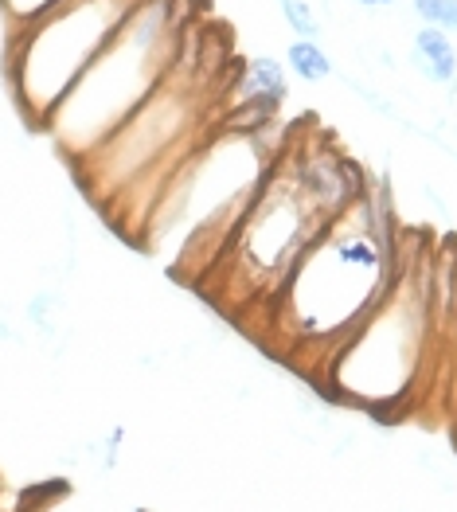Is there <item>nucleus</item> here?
<instances>
[{"mask_svg":"<svg viewBox=\"0 0 457 512\" xmlns=\"http://www.w3.org/2000/svg\"><path fill=\"white\" fill-rule=\"evenodd\" d=\"M395 278L387 215L364 188V196H356L301 255L286 286L258 313V329H270L266 344L290 360L321 348L329 368L340 344L379 309Z\"/></svg>","mask_w":457,"mask_h":512,"instance_id":"nucleus-3","label":"nucleus"},{"mask_svg":"<svg viewBox=\"0 0 457 512\" xmlns=\"http://www.w3.org/2000/svg\"><path fill=\"white\" fill-rule=\"evenodd\" d=\"M59 0H0V8L8 12V20H12V28H24V24H32V20H40L47 8H55Z\"/></svg>","mask_w":457,"mask_h":512,"instance_id":"nucleus-12","label":"nucleus"},{"mask_svg":"<svg viewBox=\"0 0 457 512\" xmlns=\"http://www.w3.org/2000/svg\"><path fill=\"white\" fill-rule=\"evenodd\" d=\"M286 63L293 67V75H301L305 83H321V79H329V75H333V59H329V55H325L313 40L290 43Z\"/></svg>","mask_w":457,"mask_h":512,"instance_id":"nucleus-9","label":"nucleus"},{"mask_svg":"<svg viewBox=\"0 0 457 512\" xmlns=\"http://www.w3.org/2000/svg\"><path fill=\"white\" fill-rule=\"evenodd\" d=\"M250 98H266V102H282L286 98V67L278 59H250L247 71L235 83V102Z\"/></svg>","mask_w":457,"mask_h":512,"instance_id":"nucleus-7","label":"nucleus"},{"mask_svg":"<svg viewBox=\"0 0 457 512\" xmlns=\"http://www.w3.org/2000/svg\"><path fill=\"white\" fill-rule=\"evenodd\" d=\"M415 12L426 20V28L457 32V0H415Z\"/></svg>","mask_w":457,"mask_h":512,"instance_id":"nucleus-10","label":"nucleus"},{"mask_svg":"<svg viewBox=\"0 0 457 512\" xmlns=\"http://www.w3.org/2000/svg\"><path fill=\"white\" fill-rule=\"evenodd\" d=\"M356 196H364V176L336 145L286 141L223 255L208 270L215 301L243 321L262 313L301 255Z\"/></svg>","mask_w":457,"mask_h":512,"instance_id":"nucleus-2","label":"nucleus"},{"mask_svg":"<svg viewBox=\"0 0 457 512\" xmlns=\"http://www.w3.org/2000/svg\"><path fill=\"white\" fill-rule=\"evenodd\" d=\"M180 8L184 0H141L118 28V36L102 47V55L55 106L43 129L75 165L90 157L161 86L180 55V36L188 24Z\"/></svg>","mask_w":457,"mask_h":512,"instance_id":"nucleus-4","label":"nucleus"},{"mask_svg":"<svg viewBox=\"0 0 457 512\" xmlns=\"http://www.w3.org/2000/svg\"><path fill=\"white\" fill-rule=\"evenodd\" d=\"M223 83V51L211 28L188 20L180 55L161 86L75 165L90 200L106 208L125 235H141L168 176L204 145L208 110H223L215 98V86Z\"/></svg>","mask_w":457,"mask_h":512,"instance_id":"nucleus-1","label":"nucleus"},{"mask_svg":"<svg viewBox=\"0 0 457 512\" xmlns=\"http://www.w3.org/2000/svg\"><path fill=\"white\" fill-rule=\"evenodd\" d=\"M141 0H59L40 20L16 28L8 51V79L20 114L47 126L55 106L79 83L102 47L118 36Z\"/></svg>","mask_w":457,"mask_h":512,"instance_id":"nucleus-5","label":"nucleus"},{"mask_svg":"<svg viewBox=\"0 0 457 512\" xmlns=\"http://www.w3.org/2000/svg\"><path fill=\"white\" fill-rule=\"evenodd\" d=\"M282 12H286V24L297 32V40H313L321 32V24H317V16L305 0H282Z\"/></svg>","mask_w":457,"mask_h":512,"instance_id":"nucleus-11","label":"nucleus"},{"mask_svg":"<svg viewBox=\"0 0 457 512\" xmlns=\"http://www.w3.org/2000/svg\"><path fill=\"white\" fill-rule=\"evenodd\" d=\"M426 329H430V278L411 286V266H403L387 298L379 301V309L333 356V364L360 360L364 368V376L344 391V399L356 395L360 407H375V411L383 403L403 399L411 391L422 348H426Z\"/></svg>","mask_w":457,"mask_h":512,"instance_id":"nucleus-6","label":"nucleus"},{"mask_svg":"<svg viewBox=\"0 0 457 512\" xmlns=\"http://www.w3.org/2000/svg\"><path fill=\"white\" fill-rule=\"evenodd\" d=\"M415 51H418V63L426 67V75L434 83H450L457 71V51L446 32L438 28H422L415 36Z\"/></svg>","mask_w":457,"mask_h":512,"instance_id":"nucleus-8","label":"nucleus"},{"mask_svg":"<svg viewBox=\"0 0 457 512\" xmlns=\"http://www.w3.org/2000/svg\"><path fill=\"white\" fill-rule=\"evenodd\" d=\"M360 4H395V0H360Z\"/></svg>","mask_w":457,"mask_h":512,"instance_id":"nucleus-13","label":"nucleus"}]
</instances>
